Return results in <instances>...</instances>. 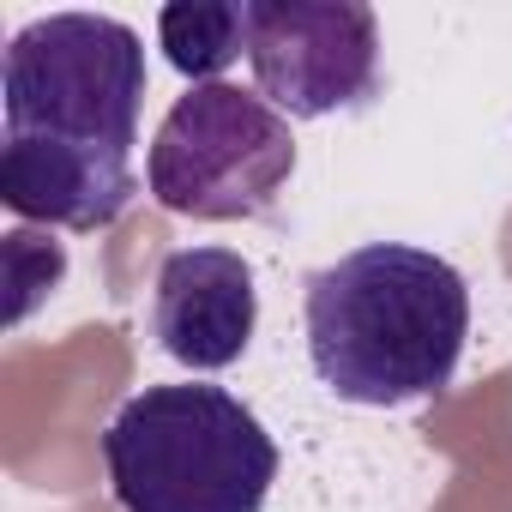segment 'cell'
Instances as JSON below:
<instances>
[{
    "label": "cell",
    "mask_w": 512,
    "mask_h": 512,
    "mask_svg": "<svg viewBox=\"0 0 512 512\" xmlns=\"http://www.w3.org/2000/svg\"><path fill=\"white\" fill-rule=\"evenodd\" d=\"M302 320L326 392L398 410L452 386L470 338V284L428 247L368 241L308 278Z\"/></svg>",
    "instance_id": "6da1fadb"
},
{
    "label": "cell",
    "mask_w": 512,
    "mask_h": 512,
    "mask_svg": "<svg viewBox=\"0 0 512 512\" xmlns=\"http://www.w3.org/2000/svg\"><path fill=\"white\" fill-rule=\"evenodd\" d=\"M121 512H260L278 482L266 422L223 386H145L103 428Z\"/></svg>",
    "instance_id": "7a4b0ae2"
},
{
    "label": "cell",
    "mask_w": 512,
    "mask_h": 512,
    "mask_svg": "<svg viewBox=\"0 0 512 512\" xmlns=\"http://www.w3.org/2000/svg\"><path fill=\"white\" fill-rule=\"evenodd\" d=\"M145 103V43L103 13H49L7 43V139L133 151Z\"/></svg>",
    "instance_id": "3957f363"
},
{
    "label": "cell",
    "mask_w": 512,
    "mask_h": 512,
    "mask_svg": "<svg viewBox=\"0 0 512 512\" xmlns=\"http://www.w3.org/2000/svg\"><path fill=\"white\" fill-rule=\"evenodd\" d=\"M296 175L290 121L241 85H193L163 115L145 181L163 211L199 223H247L266 217Z\"/></svg>",
    "instance_id": "277c9868"
},
{
    "label": "cell",
    "mask_w": 512,
    "mask_h": 512,
    "mask_svg": "<svg viewBox=\"0 0 512 512\" xmlns=\"http://www.w3.org/2000/svg\"><path fill=\"white\" fill-rule=\"evenodd\" d=\"M247 67L290 121L362 109L380 91V25L362 0H247Z\"/></svg>",
    "instance_id": "5b68a950"
},
{
    "label": "cell",
    "mask_w": 512,
    "mask_h": 512,
    "mask_svg": "<svg viewBox=\"0 0 512 512\" xmlns=\"http://www.w3.org/2000/svg\"><path fill=\"white\" fill-rule=\"evenodd\" d=\"M253 326H260V290L235 247H181L163 260L151 296V332L163 356L193 374H217L241 362Z\"/></svg>",
    "instance_id": "8992f818"
},
{
    "label": "cell",
    "mask_w": 512,
    "mask_h": 512,
    "mask_svg": "<svg viewBox=\"0 0 512 512\" xmlns=\"http://www.w3.org/2000/svg\"><path fill=\"white\" fill-rule=\"evenodd\" d=\"M0 199L31 223L61 229H109L133 199V151H97V145H61V139H7L0 145Z\"/></svg>",
    "instance_id": "52a82bcc"
},
{
    "label": "cell",
    "mask_w": 512,
    "mask_h": 512,
    "mask_svg": "<svg viewBox=\"0 0 512 512\" xmlns=\"http://www.w3.org/2000/svg\"><path fill=\"white\" fill-rule=\"evenodd\" d=\"M157 43L181 79L223 85V73L247 55V0H175L157 13Z\"/></svg>",
    "instance_id": "ba28073f"
},
{
    "label": "cell",
    "mask_w": 512,
    "mask_h": 512,
    "mask_svg": "<svg viewBox=\"0 0 512 512\" xmlns=\"http://www.w3.org/2000/svg\"><path fill=\"white\" fill-rule=\"evenodd\" d=\"M61 272H67L61 241H49V235H37V229H13V235H7V290H13L7 326H19V320L61 284Z\"/></svg>",
    "instance_id": "9c48e42d"
}]
</instances>
